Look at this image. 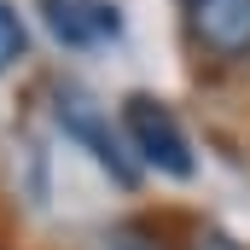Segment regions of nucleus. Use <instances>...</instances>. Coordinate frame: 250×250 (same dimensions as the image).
Wrapping results in <instances>:
<instances>
[{"mask_svg": "<svg viewBox=\"0 0 250 250\" xmlns=\"http://www.w3.org/2000/svg\"><path fill=\"white\" fill-rule=\"evenodd\" d=\"M123 134H128V146H134L140 163H151L157 175L192 181V169H198L192 140H187V128L175 123V111H169L163 99H151V93H128V99H123Z\"/></svg>", "mask_w": 250, "mask_h": 250, "instance_id": "1", "label": "nucleus"}, {"mask_svg": "<svg viewBox=\"0 0 250 250\" xmlns=\"http://www.w3.org/2000/svg\"><path fill=\"white\" fill-rule=\"evenodd\" d=\"M59 128L105 169V175H111V181H117V187H134V181H140V163L128 157L123 134L111 128V117H105L82 87H59Z\"/></svg>", "mask_w": 250, "mask_h": 250, "instance_id": "2", "label": "nucleus"}, {"mask_svg": "<svg viewBox=\"0 0 250 250\" xmlns=\"http://www.w3.org/2000/svg\"><path fill=\"white\" fill-rule=\"evenodd\" d=\"M187 41L215 64H250V0H181Z\"/></svg>", "mask_w": 250, "mask_h": 250, "instance_id": "3", "label": "nucleus"}, {"mask_svg": "<svg viewBox=\"0 0 250 250\" xmlns=\"http://www.w3.org/2000/svg\"><path fill=\"white\" fill-rule=\"evenodd\" d=\"M41 18H47L53 41L76 47V53L82 47H105V41L123 35V18H117L111 0H41Z\"/></svg>", "mask_w": 250, "mask_h": 250, "instance_id": "4", "label": "nucleus"}, {"mask_svg": "<svg viewBox=\"0 0 250 250\" xmlns=\"http://www.w3.org/2000/svg\"><path fill=\"white\" fill-rule=\"evenodd\" d=\"M23 59V23H18V12L0 0V64Z\"/></svg>", "mask_w": 250, "mask_h": 250, "instance_id": "5", "label": "nucleus"}, {"mask_svg": "<svg viewBox=\"0 0 250 250\" xmlns=\"http://www.w3.org/2000/svg\"><path fill=\"white\" fill-rule=\"evenodd\" d=\"M192 250H245V245H239V239H227L221 227H204V233L192 239Z\"/></svg>", "mask_w": 250, "mask_h": 250, "instance_id": "6", "label": "nucleus"}, {"mask_svg": "<svg viewBox=\"0 0 250 250\" xmlns=\"http://www.w3.org/2000/svg\"><path fill=\"white\" fill-rule=\"evenodd\" d=\"M105 250H157V245H146V233H134V227H117L105 239Z\"/></svg>", "mask_w": 250, "mask_h": 250, "instance_id": "7", "label": "nucleus"}]
</instances>
